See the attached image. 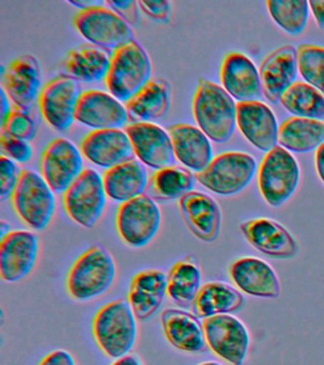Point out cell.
I'll return each mask as SVG.
<instances>
[{
	"label": "cell",
	"mask_w": 324,
	"mask_h": 365,
	"mask_svg": "<svg viewBox=\"0 0 324 365\" xmlns=\"http://www.w3.org/2000/svg\"><path fill=\"white\" fill-rule=\"evenodd\" d=\"M193 114L200 130L213 142L223 144L232 138L237 105L220 85L200 79L193 99Z\"/></svg>",
	"instance_id": "1"
},
{
	"label": "cell",
	"mask_w": 324,
	"mask_h": 365,
	"mask_svg": "<svg viewBox=\"0 0 324 365\" xmlns=\"http://www.w3.org/2000/svg\"><path fill=\"white\" fill-rule=\"evenodd\" d=\"M93 335L108 356L121 359L129 355L137 338V324L129 302L117 299L109 302L96 313Z\"/></svg>",
	"instance_id": "2"
},
{
	"label": "cell",
	"mask_w": 324,
	"mask_h": 365,
	"mask_svg": "<svg viewBox=\"0 0 324 365\" xmlns=\"http://www.w3.org/2000/svg\"><path fill=\"white\" fill-rule=\"evenodd\" d=\"M115 273L113 256L105 248L93 245L70 268L67 279L68 292L79 302L98 298L109 289Z\"/></svg>",
	"instance_id": "3"
},
{
	"label": "cell",
	"mask_w": 324,
	"mask_h": 365,
	"mask_svg": "<svg viewBox=\"0 0 324 365\" xmlns=\"http://www.w3.org/2000/svg\"><path fill=\"white\" fill-rule=\"evenodd\" d=\"M150 76L149 54L140 43L133 40L113 53L106 83L113 96L127 102L150 82Z\"/></svg>",
	"instance_id": "4"
},
{
	"label": "cell",
	"mask_w": 324,
	"mask_h": 365,
	"mask_svg": "<svg viewBox=\"0 0 324 365\" xmlns=\"http://www.w3.org/2000/svg\"><path fill=\"white\" fill-rule=\"evenodd\" d=\"M257 170L255 159L240 151H227L213 158L209 167L195 174L196 179L207 190L219 195L240 193L254 178Z\"/></svg>",
	"instance_id": "5"
},
{
	"label": "cell",
	"mask_w": 324,
	"mask_h": 365,
	"mask_svg": "<svg viewBox=\"0 0 324 365\" xmlns=\"http://www.w3.org/2000/svg\"><path fill=\"white\" fill-rule=\"evenodd\" d=\"M300 167L295 157L277 145L268 151L258 170V187L267 204L280 207L293 196L300 182Z\"/></svg>",
	"instance_id": "6"
},
{
	"label": "cell",
	"mask_w": 324,
	"mask_h": 365,
	"mask_svg": "<svg viewBox=\"0 0 324 365\" xmlns=\"http://www.w3.org/2000/svg\"><path fill=\"white\" fill-rule=\"evenodd\" d=\"M12 202L16 212L33 230H43L55 213L53 191L36 171H22Z\"/></svg>",
	"instance_id": "7"
},
{
	"label": "cell",
	"mask_w": 324,
	"mask_h": 365,
	"mask_svg": "<svg viewBox=\"0 0 324 365\" xmlns=\"http://www.w3.org/2000/svg\"><path fill=\"white\" fill-rule=\"evenodd\" d=\"M75 23L85 38L105 50L116 51L135 40L129 23L112 9L103 6L79 11Z\"/></svg>",
	"instance_id": "8"
},
{
	"label": "cell",
	"mask_w": 324,
	"mask_h": 365,
	"mask_svg": "<svg viewBox=\"0 0 324 365\" xmlns=\"http://www.w3.org/2000/svg\"><path fill=\"white\" fill-rule=\"evenodd\" d=\"M103 178L92 168L85 170L68 188L64 205L68 215L86 228L99 221L107 202Z\"/></svg>",
	"instance_id": "9"
},
{
	"label": "cell",
	"mask_w": 324,
	"mask_h": 365,
	"mask_svg": "<svg viewBox=\"0 0 324 365\" xmlns=\"http://www.w3.org/2000/svg\"><path fill=\"white\" fill-rule=\"evenodd\" d=\"M161 211L150 197L142 194L119 207L116 225L121 239L130 247L149 244L161 225Z\"/></svg>",
	"instance_id": "10"
},
{
	"label": "cell",
	"mask_w": 324,
	"mask_h": 365,
	"mask_svg": "<svg viewBox=\"0 0 324 365\" xmlns=\"http://www.w3.org/2000/svg\"><path fill=\"white\" fill-rule=\"evenodd\" d=\"M207 344L215 354L233 365H243L249 352V331L240 319L224 314L204 319Z\"/></svg>",
	"instance_id": "11"
},
{
	"label": "cell",
	"mask_w": 324,
	"mask_h": 365,
	"mask_svg": "<svg viewBox=\"0 0 324 365\" xmlns=\"http://www.w3.org/2000/svg\"><path fill=\"white\" fill-rule=\"evenodd\" d=\"M81 94L78 82L69 76H58L48 82L39 96L41 113L48 124L58 131L69 130L75 120Z\"/></svg>",
	"instance_id": "12"
},
{
	"label": "cell",
	"mask_w": 324,
	"mask_h": 365,
	"mask_svg": "<svg viewBox=\"0 0 324 365\" xmlns=\"http://www.w3.org/2000/svg\"><path fill=\"white\" fill-rule=\"evenodd\" d=\"M83 158L69 140L58 138L45 148L41 158L43 178L53 192H66L83 173Z\"/></svg>",
	"instance_id": "13"
},
{
	"label": "cell",
	"mask_w": 324,
	"mask_h": 365,
	"mask_svg": "<svg viewBox=\"0 0 324 365\" xmlns=\"http://www.w3.org/2000/svg\"><path fill=\"white\" fill-rule=\"evenodd\" d=\"M39 250L38 237L30 231H12L0 242V276L16 282L29 275Z\"/></svg>",
	"instance_id": "14"
},
{
	"label": "cell",
	"mask_w": 324,
	"mask_h": 365,
	"mask_svg": "<svg viewBox=\"0 0 324 365\" xmlns=\"http://www.w3.org/2000/svg\"><path fill=\"white\" fill-rule=\"evenodd\" d=\"M135 155L143 164L155 170L175 163L174 148L169 133L152 123H133L126 128Z\"/></svg>",
	"instance_id": "15"
},
{
	"label": "cell",
	"mask_w": 324,
	"mask_h": 365,
	"mask_svg": "<svg viewBox=\"0 0 324 365\" xmlns=\"http://www.w3.org/2000/svg\"><path fill=\"white\" fill-rule=\"evenodd\" d=\"M241 230L249 244L264 255L276 259H291L300 250L291 233L274 220H249L241 225Z\"/></svg>",
	"instance_id": "16"
},
{
	"label": "cell",
	"mask_w": 324,
	"mask_h": 365,
	"mask_svg": "<svg viewBox=\"0 0 324 365\" xmlns=\"http://www.w3.org/2000/svg\"><path fill=\"white\" fill-rule=\"evenodd\" d=\"M81 150L90 162L105 168L129 162L135 155L129 135L119 128L92 131L85 137Z\"/></svg>",
	"instance_id": "17"
},
{
	"label": "cell",
	"mask_w": 324,
	"mask_h": 365,
	"mask_svg": "<svg viewBox=\"0 0 324 365\" xmlns=\"http://www.w3.org/2000/svg\"><path fill=\"white\" fill-rule=\"evenodd\" d=\"M237 124L247 141L261 151L277 147L278 127L271 108L261 101L239 102Z\"/></svg>",
	"instance_id": "18"
},
{
	"label": "cell",
	"mask_w": 324,
	"mask_h": 365,
	"mask_svg": "<svg viewBox=\"0 0 324 365\" xmlns=\"http://www.w3.org/2000/svg\"><path fill=\"white\" fill-rule=\"evenodd\" d=\"M129 119L127 108L115 96L98 90L82 93L75 110V120L96 130L118 128Z\"/></svg>",
	"instance_id": "19"
},
{
	"label": "cell",
	"mask_w": 324,
	"mask_h": 365,
	"mask_svg": "<svg viewBox=\"0 0 324 365\" xmlns=\"http://www.w3.org/2000/svg\"><path fill=\"white\" fill-rule=\"evenodd\" d=\"M297 50L283 46L264 59L260 68L263 93L272 104L280 102L281 96L295 83L298 76Z\"/></svg>",
	"instance_id": "20"
},
{
	"label": "cell",
	"mask_w": 324,
	"mask_h": 365,
	"mask_svg": "<svg viewBox=\"0 0 324 365\" xmlns=\"http://www.w3.org/2000/svg\"><path fill=\"white\" fill-rule=\"evenodd\" d=\"M42 82L38 60L25 54L14 60L4 76L5 93L15 106L29 110L38 99Z\"/></svg>",
	"instance_id": "21"
},
{
	"label": "cell",
	"mask_w": 324,
	"mask_h": 365,
	"mask_svg": "<svg viewBox=\"0 0 324 365\" xmlns=\"http://www.w3.org/2000/svg\"><path fill=\"white\" fill-rule=\"evenodd\" d=\"M182 216L190 231L207 242L220 235L221 212L217 202L207 194L192 191L179 201Z\"/></svg>",
	"instance_id": "22"
},
{
	"label": "cell",
	"mask_w": 324,
	"mask_h": 365,
	"mask_svg": "<svg viewBox=\"0 0 324 365\" xmlns=\"http://www.w3.org/2000/svg\"><path fill=\"white\" fill-rule=\"evenodd\" d=\"M224 90L239 102L258 101L263 96L260 73L252 60L241 53H231L221 68Z\"/></svg>",
	"instance_id": "23"
},
{
	"label": "cell",
	"mask_w": 324,
	"mask_h": 365,
	"mask_svg": "<svg viewBox=\"0 0 324 365\" xmlns=\"http://www.w3.org/2000/svg\"><path fill=\"white\" fill-rule=\"evenodd\" d=\"M167 294V275L163 270L147 269L136 274L129 290V304L135 318L147 322L158 313Z\"/></svg>",
	"instance_id": "24"
},
{
	"label": "cell",
	"mask_w": 324,
	"mask_h": 365,
	"mask_svg": "<svg viewBox=\"0 0 324 365\" xmlns=\"http://www.w3.org/2000/svg\"><path fill=\"white\" fill-rule=\"evenodd\" d=\"M230 276L243 292L260 298H278L280 281L275 270L266 262L254 257L236 261L230 267Z\"/></svg>",
	"instance_id": "25"
},
{
	"label": "cell",
	"mask_w": 324,
	"mask_h": 365,
	"mask_svg": "<svg viewBox=\"0 0 324 365\" xmlns=\"http://www.w3.org/2000/svg\"><path fill=\"white\" fill-rule=\"evenodd\" d=\"M176 158L196 173L206 170L213 160L209 138L200 130L189 124H175L167 127Z\"/></svg>",
	"instance_id": "26"
},
{
	"label": "cell",
	"mask_w": 324,
	"mask_h": 365,
	"mask_svg": "<svg viewBox=\"0 0 324 365\" xmlns=\"http://www.w3.org/2000/svg\"><path fill=\"white\" fill-rule=\"evenodd\" d=\"M162 324L167 341L182 352L197 354L206 350L204 327L193 314L169 308L162 313Z\"/></svg>",
	"instance_id": "27"
},
{
	"label": "cell",
	"mask_w": 324,
	"mask_h": 365,
	"mask_svg": "<svg viewBox=\"0 0 324 365\" xmlns=\"http://www.w3.org/2000/svg\"><path fill=\"white\" fill-rule=\"evenodd\" d=\"M112 58L108 50L95 45H80L68 53L61 64L62 76L80 82L106 78Z\"/></svg>",
	"instance_id": "28"
},
{
	"label": "cell",
	"mask_w": 324,
	"mask_h": 365,
	"mask_svg": "<svg viewBox=\"0 0 324 365\" xmlns=\"http://www.w3.org/2000/svg\"><path fill=\"white\" fill-rule=\"evenodd\" d=\"M172 106V87L163 78H152L127 102L129 118L135 123H150L163 118Z\"/></svg>",
	"instance_id": "29"
},
{
	"label": "cell",
	"mask_w": 324,
	"mask_h": 365,
	"mask_svg": "<svg viewBox=\"0 0 324 365\" xmlns=\"http://www.w3.org/2000/svg\"><path fill=\"white\" fill-rule=\"evenodd\" d=\"M107 195L117 202H127L142 195L149 182L143 163L130 160L109 168L103 177Z\"/></svg>",
	"instance_id": "30"
},
{
	"label": "cell",
	"mask_w": 324,
	"mask_h": 365,
	"mask_svg": "<svg viewBox=\"0 0 324 365\" xmlns=\"http://www.w3.org/2000/svg\"><path fill=\"white\" fill-rule=\"evenodd\" d=\"M244 296L221 282H210L200 288L192 304L193 315L198 319L236 312L243 307Z\"/></svg>",
	"instance_id": "31"
},
{
	"label": "cell",
	"mask_w": 324,
	"mask_h": 365,
	"mask_svg": "<svg viewBox=\"0 0 324 365\" xmlns=\"http://www.w3.org/2000/svg\"><path fill=\"white\" fill-rule=\"evenodd\" d=\"M278 142L292 153H308L323 144L324 123L321 120L290 117L278 128Z\"/></svg>",
	"instance_id": "32"
},
{
	"label": "cell",
	"mask_w": 324,
	"mask_h": 365,
	"mask_svg": "<svg viewBox=\"0 0 324 365\" xmlns=\"http://www.w3.org/2000/svg\"><path fill=\"white\" fill-rule=\"evenodd\" d=\"M202 273L195 259L176 262L167 274V296L180 307H189L200 290Z\"/></svg>",
	"instance_id": "33"
},
{
	"label": "cell",
	"mask_w": 324,
	"mask_h": 365,
	"mask_svg": "<svg viewBox=\"0 0 324 365\" xmlns=\"http://www.w3.org/2000/svg\"><path fill=\"white\" fill-rule=\"evenodd\" d=\"M280 102L296 116L321 121L324 119V96L308 83L295 82L283 94Z\"/></svg>",
	"instance_id": "34"
},
{
	"label": "cell",
	"mask_w": 324,
	"mask_h": 365,
	"mask_svg": "<svg viewBox=\"0 0 324 365\" xmlns=\"http://www.w3.org/2000/svg\"><path fill=\"white\" fill-rule=\"evenodd\" d=\"M196 176L187 168L170 165L155 174L152 187L158 198L174 200L192 192L196 184Z\"/></svg>",
	"instance_id": "35"
},
{
	"label": "cell",
	"mask_w": 324,
	"mask_h": 365,
	"mask_svg": "<svg viewBox=\"0 0 324 365\" xmlns=\"http://www.w3.org/2000/svg\"><path fill=\"white\" fill-rule=\"evenodd\" d=\"M270 16L286 33L298 36L308 21L309 2L304 0H268Z\"/></svg>",
	"instance_id": "36"
},
{
	"label": "cell",
	"mask_w": 324,
	"mask_h": 365,
	"mask_svg": "<svg viewBox=\"0 0 324 365\" xmlns=\"http://www.w3.org/2000/svg\"><path fill=\"white\" fill-rule=\"evenodd\" d=\"M297 56L301 76L324 96V48L301 44L298 46Z\"/></svg>",
	"instance_id": "37"
},
{
	"label": "cell",
	"mask_w": 324,
	"mask_h": 365,
	"mask_svg": "<svg viewBox=\"0 0 324 365\" xmlns=\"http://www.w3.org/2000/svg\"><path fill=\"white\" fill-rule=\"evenodd\" d=\"M2 130L16 138L29 141L36 133V123L29 110L14 106L5 119Z\"/></svg>",
	"instance_id": "38"
},
{
	"label": "cell",
	"mask_w": 324,
	"mask_h": 365,
	"mask_svg": "<svg viewBox=\"0 0 324 365\" xmlns=\"http://www.w3.org/2000/svg\"><path fill=\"white\" fill-rule=\"evenodd\" d=\"M21 173H19L18 165L15 162L8 158V157H0V196L1 201H5L10 196L13 195L16 185L19 184V177Z\"/></svg>",
	"instance_id": "39"
},
{
	"label": "cell",
	"mask_w": 324,
	"mask_h": 365,
	"mask_svg": "<svg viewBox=\"0 0 324 365\" xmlns=\"http://www.w3.org/2000/svg\"><path fill=\"white\" fill-rule=\"evenodd\" d=\"M1 148L8 156L19 163L29 161L33 155V148L29 143L10 135L4 130L1 133Z\"/></svg>",
	"instance_id": "40"
},
{
	"label": "cell",
	"mask_w": 324,
	"mask_h": 365,
	"mask_svg": "<svg viewBox=\"0 0 324 365\" xmlns=\"http://www.w3.org/2000/svg\"><path fill=\"white\" fill-rule=\"evenodd\" d=\"M141 10L150 19L169 22L172 16V3L169 1H138Z\"/></svg>",
	"instance_id": "41"
},
{
	"label": "cell",
	"mask_w": 324,
	"mask_h": 365,
	"mask_svg": "<svg viewBox=\"0 0 324 365\" xmlns=\"http://www.w3.org/2000/svg\"><path fill=\"white\" fill-rule=\"evenodd\" d=\"M107 4L130 25L137 24L139 16L138 1H107Z\"/></svg>",
	"instance_id": "42"
},
{
	"label": "cell",
	"mask_w": 324,
	"mask_h": 365,
	"mask_svg": "<svg viewBox=\"0 0 324 365\" xmlns=\"http://www.w3.org/2000/svg\"><path fill=\"white\" fill-rule=\"evenodd\" d=\"M39 365H76L75 359L66 350L53 351L45 356Z\"/></svg>",
	"instance_id": "43"
},
{
	"label": "cell",
	"mask_w": 324,
	"mask_h": 365,
	"mask_svg": "<svg viewBox=\"0 0 324 365\" xmlns=\"http://www.w3.org/2000/svg\"><path fill=\"white\" fill-rule=\"evenodd\" d=\"M309 7L311 9L313 16H314L318 27L324 29V0L309 1Z\"/></svg>",
	"instance_id": "44"
},
{
	"label": "cell",
	"mask_w": 324,
	"mask_h": 365,
	"mask_svg": "<svg viewBox=\"0 0 324 365\" xmlns=\"http://www.w3.org/2000/svg\"><path fill=\"white\" fill-rule=\"evenodd\" d=\"M0 94H1V97H0V106H1V108H0V117H1L2 125L4 124L5 119H6V117L8 116V114H9L11 108H12L10 107V103L9 100H8L7 93H5L4 88H2L1 91H0Z\"/></svg>",
	"instance_id": "45"
},
{
	"label": "cell",
	"mask_w": 324,
	"mask_h": 365,
	"mask_svg": "<svg viewBox=\"0 0 324 365\" xmlns=\"http://www.w3.org/2000/svg\"><path fill=\"white\" fill-rule=\"evenodd\" d=\"M315 168L321 181L324 182V143L318 148L315 153Z\"/></svg>",
	"instance_id": "46"
},
{
	"label": "cell",
	"mask_w": 324,
	"mask_h": 365,
	"mask_svg": "<svg viewBox=\"0 0 324 365\" xmlns=\"http://www.w3.org/2000/svg\"><path fill=\"white\" fill-rule=\"evenodd\" d=\"M112 365H142L140 359L135 355H127L123 358L118 359Z\"/></svg>",
	"instance_id": "47"
},
{
	"label": "cell",
	"mask_w": 324,
	"mask_h": 365,
	"mask_svg": "<svg viewBox=\"0 0 324 365\" xmlns=\"http://www.w3.org/2000/svg\"><path fill=\"white\" fill-rule=\"evenodd\" d=\"M70 4L78 6V7L81 8L82 10H85V9L95 7V6H101L102 2L99 1H70Z\"/></svg>",
	"instance_id": "48"
},
{
	"label": "cell",
	"mask_w": 324,
	"mask_h": 365,
	"mask_svg": "<svg viewBox=\"0 0 324 365\" xmlns=\"http://www.w3.org/2000/svg\"><path fill=\"white\" fill-rule=\"evenodd\" d=\"M10 233V225L8 222L2 220L1 224H0V236L1 239H4L7 234Z\"/></svg>",
	"instance_id": "49"
},
{
	"label": "cell",
	"mask_w": 324,
	"mask_h": 365,
	"mask_svg": "<svg viewBox=\"0 0 324 365\" xmlns=\"http://www.w3.org/2000/svg\"><path fill=\"white\" fill-rule=\"evenodd\" d=\"M199 365H221V364H219V362H216V361H207V362H203V364H201Z\"/></svg>",
	"instance_id": "50"
}]
</instances>
